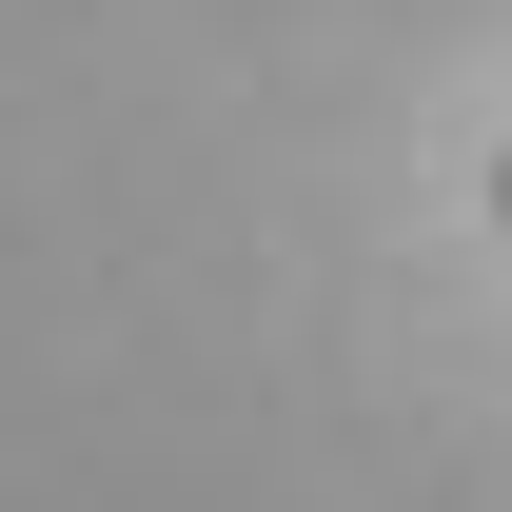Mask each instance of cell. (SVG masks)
Here are the masks:
<instances>
[{"mask_svg": "<svg viewBox=\"0 0 512 512\" xmlns=\"http://www.w3.org/2000/svg\"><path fill=\"white\" fill-rule=\"evenodd\" d=\"M493 217H512V158H493Z\"/></svg>", "mask_w": 512, "mask_h": 512, "instance_id": "obj_1", "label": "cell"}]
</instances>
